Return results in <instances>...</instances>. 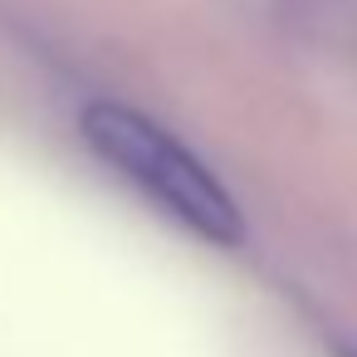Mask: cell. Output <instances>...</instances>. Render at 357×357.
Listing matches in <instances>:
<instances>
[{
    "mask_svg": "<svg viewBox=\"0 0 357 357\" xmlns=\"http://www.w3.org/2000/svg\"><path fill=\"white\" fill-rule=\"evenodd\" d=\"M84 137L113 172H123L176 225H186L191 235H201L211 245H240L245 215H240L235 196L167 128H157L152 118H142L128 103H89L84 108Z\"/></svg>",
    "mask_w": 357,
    "mask_h": 357,
    "instance_id": "obj_1",
    "label": "cell"
}]
</instances>
